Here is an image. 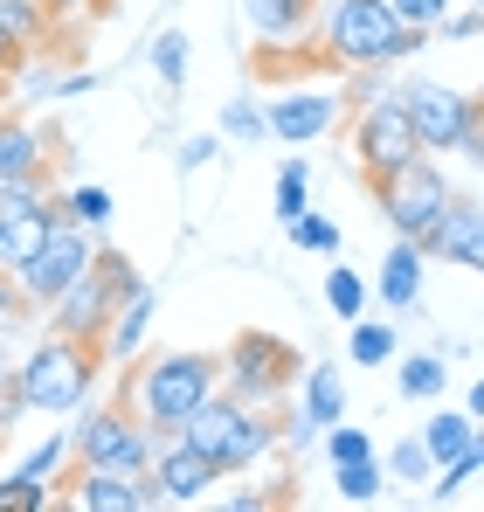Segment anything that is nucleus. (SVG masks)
I'll return each mask as SVG.
<instances>
[{
	"instance_id": "obj_9",
	"label": "nucleus",
	"mask_w": 484,
	"mask_h": 512,
	"mask_svg": "<svg viewBox=\"0 0 484 512\" xmlns=\"http://www.w3.org/2000/svg\"><path fill=\"white\" fill-rule=\"evenodd\" d=\"M90 256H97V236H90V229H77V222H56V229H49L35 250L21 256L14 270H7V277H14V291H21V298L42 312V305H49L63 284H77Z\"/></svg>"
},
{
	"instance_id": "obj_42",
	"label": "nucleus",
	"mask_w": 484,
	"mask_h": 512,
	"mask_svg": "<svg viewBox=\"0 0 484 512\" xmlns=\"http://www.w3.org/2000/svg\"><path fill=\"white\" fill-rule=\"evenodd\" d=\"M42 7H49V21H56V14H83L90 0H42Z\"/></svg>"
},
{
	"instance_id": "obj_13",
	"label": "nucleus",
	"mask_w": 484,
	"mask_h": 512,
	"mask_svg": "<svg viewBox=\"0 0 484 512\" xmlns=\"http://www.w3.org/2000/svg\"><path fill=\"white\" fill-rule=\"evenodd\" d=\"M422 256L457 263V270H484V201L478 194H450V208L422 236Z\"/></svg>"
},
{
	"instance_id": "obj_28",
	"label": "nucleus",
	"mask_w": 484,
	"mask_h": 512,
	"mask_svg": "<svg viewBox=\"0 0 484 512\" xmlns=\"http://www.w3.org/2000/svg\"><path fill=\"white\" fill-rule=\"evenodd\" d=\"M284 229H291V243H298V250H312V256H339V222H325V215H312V208H305V215H291Z\"/></svg>"
},
{
	"instance_id": "obj_7",
	"label": "nucleus",
	"mask_w": 484,
	"mask_h": 512,
	"mask_svg": "<svg viewBox=\"0 0 484 512\" xmlns=\"http://www.w3.org/2000/svg\"><path fill=\"white\" fill-rule=\"evenodd\" d=\"M298 367H305V360H298L291 340H277V333H236L229 353L215 360V388H229L249 409H277V402L291 395Z\"/></svg>"
},
{
	"instance_id": "obj_30",
	"label": "nucleus",
	"mask_w": 484,
	"mask_h": 512,
	"mask_svg": "<svg viewBox=\"0 0 484 512\" xmlns=\"http://www.w3.org/2000/svg\"><path fill=\"white\" fill-rule=\"evenodd\" d=\"M153 70H160V84H166V90L187 84V35H180V28H166L160 42H153Z\"/></svg>"
},
{
	"instance_id": "obj_20",
	"label": "nucleus",
	"mask_w": 484,
	"mask_h": 512,
	"mask_svg": "<svg viewBox=\"0 0 484 512\" xmlns=\"http://www.w3.org/2000/svg\"><path fill=\"white\" fill-rule=\"evenodd\" d=\"M415 436H422V450H429V471H436V464H450V457L478 450V416H471V409H464V416H457V409H436V416L415 429Z\"/></svg>"
},
{
	"instance_id": "obj_10",
	"label": "nucleus",
	"mask_w": 484,
	"mask_h": 512,
	"mask_svg": "<svg viewBox=\"0 0 484 512\" xmlns=\"http://www.w3.org/2000/svg\"><path fill=\"white\" fill-rule=\"evenodd\" d=\"M402 111H408V125H415V146H422V153H457L464 125L484 118L478 97H471V90H450V84H408Z\"/></svg>"
},
{
	"instance_id": "obj_14",
	"label": "nucleus",
	"mask_w": 484,
	"mask_h": 512,
	"mask_svg": "<svg viewBox=\"0 0 484 512\" xmlns=\"http://www.w3.org/2000/svg\"><path fill=\"white\" fill-rule=\"evenodd\" d=\"M146 478L160 485L166 506H194V499H208V492H215V478H222V471H215L201 450H187V443L173 436V443H153V464H146Z\"/></svg>"
},
{
	"instance_id": "obj_2",
	"label": "nucleus",
	"mask_w": 484,
	"mask_h": 512,
	"mask_svg": "<svg viewBox=\"0 0 484 512\" xmlns=\"http://www.w3.org/2000/svg\"><path fill=\"white\" fill-rule=\"evenodd\" d=\"M125 388L118 402L153 429V436H173V429L194 416V402L215 388V353H153V360H125Z\"/></svg>"
},
{
	"instance_id": "obj_16",
	"label": "nucleus",
	"mask_w": 484,
	"mask_h": 512,
	"mask_svg": "<svg viewBox=\"0 0 484 512\" xmlns=\"http://www.w3.org/2000/svg\"><path fill=\"white\" fill-rule=\"evenodd\" d=\"M153 312H160V291H153V284H139V291L104 319V340H97V346H104V360H118V367H125V360H139V346H146V333H153Z\"/></svg>"
},
{
	"instance_id": "obj_31",
	"label": "nucleus",
	"mask_w": 484,
	"mask_h": 512,
	"mask_svg": "<svg viewBox=\"0 0 484 512\" xmlns=\"http://www.w3.org/2000/svg\"><path fill=\"white\" fill-rule=\"evenodd\" d=\"M222 132H229V139H242V146L270 139V132H263V104H256V97H229V111H222Z\"/></svg>"
},
{
	"instance_id": "obj_34",
	"label": "nucleus",
	"mask_w": 484,
	"mask_h": 512,
	"mask_svg": "<svg viewBox=\"0 0 484 512\" xmlns=\"http://www.w3.org/2000/svg\"><path fill=\"white\" fill-rule=\"evenodd\" d=\"M0 14H7V21L42 49V35H49V7H42V0H0Z\"/></svg>"
},
{
	"instance_id": "obj_25",
	"label": "nucleus",
	"mask_w": 484,
	"mask_h": 512,
	"mask_svg": "<svg viewBox=\"0 0 484 512\" xmlns=\"http://www.w3.org/2000/svg\"><path fill=\"white\" fill-rule=\"evenodd\" d=\"M346 353H353V367H388V360H395V326H374V319L360 312V319H353V346H346Z\"/></svg>"
},
{
	"instance_id": "obj_4",
	"label": "nucleus",
	"mask_w": 484,
	"mask_h": 512,
	"mask_svg": "<svg viewBox=\"0 0 484 512\" xmlns=\"http://www.w3.org/2000/svg\"><path fill=\"white\" fill-rule=\"evenodd\" d=\"M97 367H104V346L97 340H70V333H49L21 367H14V395L21 409H42V416H70L90 402L97 388Z\"/></svg>"
},
{
	"instance_id": "obj_1",
	"label": "nucleus",
	"mask_w": 484,
	"mask_h": 512,
	"mask_svg": "<svg viewBox=\"0 0 484 512\" xmlns=\"http://www.w3.org/2000/svg\"><path fill=\"white\" fill-rule=\"evenodd\" d=\"M422 42H429V28H408L388 0H332L319 28L325 63H339V70H388V63H408Z\"/></svg>"
},
{
	"instance_id": "obj_39",
	"label": "nucleus",
	"mask_w": 484,
	"mask_h": 512,
	"mask_svg": "<svg viewBox=\"0 0 484 512\" xmlns=\"http://www.w3.org/2000/svg\"><path fill=\"white\" fill-rule=\"evenodd\" d=\"M408 28H436V14H450V0H388Z\"/></svg>"
},
{
	"instance_id": "obj_36",
	"label": "nucleus",
	"mask_w": 484,
	"mask_h": 512,
	"mask_svg": "<svg viewBox=\"0 0 484 512\" xmlns=\"http://www.w3.org/2000/svg\"><path fill=\"white\" fill-rule=\"evenodd\" d=\"M28 319H35V305H28V298L14 291V277L0 270V333H21Z\"/></svg>"
},
{
	"instance_id": "obj_40",
	"label": "nucleus",
	"mask_w": 484,
	"mask_h": 512,
	"mask_svg": "<svg viewBox=\"0 0 484 512\" xmlns=\"http://www.w3.org/2000/svg\"><path fill=\"white\" fill-rule=\"evenodd\" d=\"M215 153H222V139H208V132H201V139H187V146H180V173H201Z\"/></svg>"
},
{
	"instance_id": "obj_12",
	"label": "nucleus",
	"mask_w": 484,
	"mask_h": 512,
	"mask_svg": "<svg viewBox=\"0 0 484 512\" xmlns=\"http://www.w3.org/2000/svg\"><path fill=\"white\" fill-rule=\"evenodd\" d=\"M56 506H77V512H153L166 506L160 485L146 471H97V464H77L56 478Z\"/></svg>"
},
{
	"instance_id": "obj_29",
	"label": "nucleus",
	"mask_w": 484,
	"mask_h": 512,
	"mask_svg": "<svg viewBox=\"0 0 484 512\" xmlns=\"http://www.w3.org/2000/svg\"><path fill=\"white\" fill-rule=\"evenodd\" d=\"M388 478H395V485H429V450H422V436H402V443L388 450Z\"/></svg>"
},
{
	"instance_id": "obj_23",
	"label": "nucleus",
	"mask_w": 484,
	"mask_h": 512,
	"mask_svg": "<svg viewBox=\"0 0 484 512\" xmlns=\"http://www.w3.org/2000/svg\"><path fill=\"white\" fill-rule=\"evenodd\" d=\"M367 298H374V291H367V277H360V270H346V263H332V270H325V305H332V319H360V312H367Z\"/></svg>"
},
{
	"instance_id": "obj_38",
	"label": "nucleus",
	"mask_w": 484,
	"mask_h": 512,
	"mask_svg": "<svg viewBox=\"0 0 484 512\" xmlns=\"http://www.w3.org/2000/svg\"><path fill=\"white\" fill-rule=\"evenodd\" d=\"M21 416H28V409H21V395H14V360L0 353V436L21 423Z\"/></svg>"
},
{
	"instance_id": "obj_22",
	"label": "nucleus",
	"mask_w": 484,
	"mask_h": 512,
	"mask_svg": "<svg viewBox=\"0 0 484 512\" xmlns=\"http://www.w3.org/2000/svg\"><path fill=\"white\" fill-rule=\"evenodd\" d=\"M332 485H339V499H346V506H374V499H381V485H388V471H381L374 457H353V464H332Z\"/></svg>"
},
{
	"instance_id": "obj_8",
	"label": "nucleus",
	"mask_w": 484,
	"mask_h": 512,
	"mask_svg": "<svg viewBox=\"0 0 484 512\" xmlns=\"http://www.w3.org/2000/svg\"><path fill=\"white\" fill-rule=\"evenodd\" d=\"M153 429L139 423L125 402H104V409H83L77 429H70V457L77 464H97V471H146L153 464Z\"/></svg>"
},
{
	"instance_id": "obj_43",
	"label": "nucleus",
	"mask_w": 484,
	"mask_h": 512,
	"mask_svg": "<svg viewBox=\"0 0 484 512\" xmlns=\"http://www.w3.org/2000/svg\"><path fill=\"white\" fill-rule=\"evenodd\" d=\"M104 7H118V0H90V14H104Z\"/></svg>"
},
{
	"instance_id": "obj_5",
	"label": "nucleus",
	"mask_w": 484,
	"mask_h": 512,
	"mask_svg": "<svg viewBox=\"0 0 484 512\" xmlns=\"http://www.w3.org/2000/svg\"><path fill=\"white\" fill-rule=\"evenodd\" d=\"M146 277L132 270V256L125 250H97L90 263H83L77 284H63L42 312H49V333H70V340H104V319L139 291Z\"/></svg>"
},
{
	"instance_id": "obj_27",
	"label": "nucleus",
	"mask_w": 484,
	"mask_h": 512,
	"mask_svg": "<svg viewBox=\"0 0 484 512\" xmlns=\"http://www.w3.org/2000/svg\"><path fill=\"white\" fill-rule=\"evenodd\" d=\"M63 222H77V229L97 236V229L111 222V194H104V187H70V194H63Z\"/></svg>"
},
{
	"instance_id": "obj_35",
	"label": "nucleus",
	"mask_w": 484,
	"mask_h": 512,
	"mask_svg": "<svg viewBox=\"0 0 484 512\" xmlns=\"http://www.w3.org/2000/svg\"><path fill=\"white\" fill-rule=\"evenodd\" d=\"M478 28H484L478 0H464L457 14H436V28H429V35H450V42H478Z\"/></svg>"
},
{
	"instance_id": "obj_18",
	"label": "nucleus",
	"mask_w": 484,
	"mask_h": 512,
	"mask_svg": "<svg viewBox=\"0 0 484 512\" xmlns=\"http://www.w3.org/2000/svg\"><path fill=\"white\" fill-rule=\"evenodd\" d=\"M21 173H49V139L28 118L0 111V180H21Z\"/></svg>"
},
{
	"instance_id": "obj_19",
	"label": "nucleus",
	"mask_w": 484,
	"mask_h": 512,
	"mask_svg": "<svg viewBox=\"0 0 484 512\" xmlns=\"http://www.w3.org/2000/svg\"><path fill=\"white\" fill-rule=\"evenodd\" d=\"M422 243H408V236H395V250L381 256V305L388 312H408L415 298H422Z\"/></svg>"
},
{
	"instance_id": "obj_24",
	"label": "nucleus",
	"mask_w": 484,
	"mask_h": 512,
	"mask_svg": "<svg viewBox=\"0 0 484 512\" xmlns=\"http://www.w3.org/2000/svg\"><path fill=\"white\" fill-rule=\"evenodd\" d=\"M443 388H450L443 353H415V360H402V395H408V402H436Z\"/></svg>"
},
{
	"instance_id": "obj_32",
	"label": "nucleus",
	"mask_w": 484,
	"mask_h": 512,
	"mask_svg": "<svg viewBox=\"0 0 484 512\" xmlns=\"http://www.w3.org/2000/svg\"><path fill=\"white\" fill-rule=\"evenodd\" d=\"M49 194V173H21V180H0V215H21Z\"/></svg>"
},
{
	"instance_id": "obj_41",
	"label": "nucleus",
	"mask_w": 484,
	"mask_h": 512,
	"mask_svg": "<svg viewBox=\"0 0 484 512\" xmlns=\"http://www.w3.org/2000/svg\"><path fill=\"white\" fill-rule=\"evenodd\" d=\"M270 506V492H236V499H229V512H263Z\"/></svg>"
},
{
	"instance_id": "obj_15",
	"label": "nucleus",
	"mask_w": 484,
	"mask_h": 512,
	"mask_svg": "<svg viewBox=\"0 0 484 512\" xmlns=\"http://www.w3.org/2000/svg\"><path fill=\"white\" fill-rule=\"evenodd\" d=\"M332 125H339V97H325V90H291V97H270V111H263V132H277V139H291V146L325 139Z\"/></svg>"
},
{
	"instance_id": "obj_44",
	"label": "nucleus",
	"mask_w": 484,
	"mask_h": 512,
	"mask_svg": "<svg viewBox=\"0 0 484 512\" xmlns=\"http://www.w3.org/2000/svg\"><path fill=\"white\" fill-rule=\"evenodd\" d=\"M0 97H7V70H0Z\"/></svg>"
},
{
	"instance_id": "obj_6",
	"label": "nucleus",
	"mask_w": 484,
	"mask_h": 512,
	"mask_svg": "<svg viewBox=\"0 0 484 512\" xmlns=\"http://www.w3.org/2000/svg\"><path fill=\"white\" fill-rule=\"evenodd\" d=\"M367 194H374V208H381V222L395 229V236H408V243H422L429 229H436V215L450 208V180H443V167L429 160V153H415V160H402V167L388 173H367Z\"/></svg>"
},
{
	"instance_id": "obj_26",
	"label": "nucleus",
	"mask_w": 484,
	"mask_h": 512,
	"mask_svg": "<svg viewBox=\"0 0 484 512\" xmlns=\"http://www.w3.org/2000/svg\"><path fill=\"white\" fill-rule=\"evenodd\" d=\"M312 208V167L305 160H284L277 167V222H291V215H305Z\"/></svg>"
},
{
	"instance_id": "obj_33",
	"label": "nucleus",
	"mask_w": 484,
	"mask_h": 512,
	"mask_svg": "<svg viewBox=\"0 0 484 512\" xmlns=\"http://www.w3.org/2000/svg\"><path fill=\"white\" fill-rule=\"evenodd\" d=\"M332 436H325V464H353V457H374V436L367 429H339V423H325Z\"/></svg>"
},
{
	"instance_id": "obj_3",
	"label": "nucleus",
	"mask_w": 484,
	"mask_h": 512,
	"mask_svg": "<svg viewBox=\"0 0 484 512\" xmlns=\"http://www.w3.org/2000/svg\"><path fill=\"white\" fill-rule=\"evenodd\" d=\"M277 409H249V402H236L229 388H208L201 402H194V416L173 429L187 450H201L222 478L229 471H242V464H256L263 450H277V423H270Z\"/></svg>"
},
{
	"instance_id": "obj_21",
	"label": "nucleus",
	"mask_w": 484,
	"mask_h": 512,
	"mask_svg": "<svg viewBox=\"0 0 484 512\" xmlns=\"http://www.w3.org/2000/svg\"><path fill=\"white\" fill-rule=\"evenodd\" d=\"M298 381H305V409H298V416H305L312 429L346 416V381H339L332 367H298Z\"/></svg>"
},
{
	"instance_id": "obj_11",
	"label": "nucleus",
	"mask_w": 484,
	"mask_h": 512,
	"mask_svg": "<svg viewBox=\"0 0 484 512\" xmlns=\"http://www.w3.org/2000/svg\"><path fill=\"white\" fill-rule=\"evenodd\" d=\"M415 153H422V146H415V125H408L402 97H395V90L367 97L360 118H353V160H360V180L402 167V160H415Z\"/></svg>"
},
{
	"instance_id": "obj_17",
	"label": "nucleus",
	"mask_w": 484,
	"mask_h": 512,
	"mask_svg": "<svg viewBox=\"0 0 484 512\" xmlns=\"http://www.w3.org/2000/svg\"><path fill=\"white\" fill-rule=\"evenodd\" d=\"M242 21H249V35H263V42H298V35H312L319 0H242Z\"/></svg>"
},
{
	"instance_id": "obj_37",
	"label": "nucleus",
	"mask_w": 484,
	"mask_h": 512,
	"mask_svg": "<svg viewBox=\"0 0 484 512\" xmlns=\"http://www.w3.org/2000/svg\"><path fill=\"white\" fill-rule=\"evenodd\" d=\"M28 56H35V42H28V35H21V28H14V21H7V14H0V70H7V77H14V70H21V63H28Z\"/></svg>"
}]
</instances>
